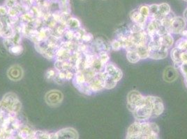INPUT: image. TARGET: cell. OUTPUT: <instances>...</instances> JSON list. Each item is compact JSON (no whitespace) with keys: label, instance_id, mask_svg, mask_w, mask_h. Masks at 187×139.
<instances>
[{"label":"cell","instance_id":"obj_1","mask_svg":"<svg viewBox=\"0 0 187 139\" xmlns=\"http://www.w3.org/2000/svg\"><path fill=\"white\" fill-rule=\"evenodd\" d=\"M164 105L158 97L145 96L143 101L132 112L138 121H146L150 118H156L163 114Z\"/></svg>","mask_w":187,"mask_h":139},{"label":"cell","instance_id":"obj_2","mask_svg":"<svg viewBox=\"0 0 187 139\" xmlns=\"http://www.w3.org/2000/svg\"><path fill=\"white\" fill-rule=\"evenodd\" d=\"M159 129L154 122L137 121L128 129L126 139H159Z\"/></svg>","mask_w":187,"mask_h":139},{"label":"cell","instance_id":"obj_3","mask_svg":"<svg viewBox=\"0 0 187 139\" xmlns=\"http://www.w3.org/2000/svg\"><path fill=\"white\" fill-rule=\"evenodd\" d=\"M64 99V95L60 90H51L45 95V101L46 104L52 107L60 106Z\"/></svg>","mask_w":187,"mask_h":139},{"label":"cell","instance_id":"obj_4","mask_svg":"<svg viewBox=\"0 0 187 139\" xmlns=\"http://www.w3.org/2000/svg\"><path fill=\"white\" fill-rule=\"evenodd\" d=\"M145 96L137 90H132L129 92L127 95V108L130 111L133 112V110L141 104Z\"/></svg>","mask_w":187,"mask_h":139},{"label":"cell","instance_id":"obj_5","mask_svg":"<svg viewBox=\"0 0 187 139\" xmlns=\"http://www.w3.org/2000/svg\"><path fill=\"white\" fill-rule=\"evenodd\" d=\"M186 27V20L182 17H174L172 20L170 27L168 28V33L180 34Z\"/></svg>","mask_w":187,"mask_h":139},{"label":"cell","instance_id":"obj_6","mask_svg":"<svg viewBox=\"0 0 187 139\" xmlns=\"http://www.w3.org/2000/svg\"><path fill=\"white\" fill-rule=\"evenodd\" d=\"M18 100V98L15 94L12 93V92L7 93L4 96L1 101L0 102V109L8 110L9 112H11L13 104Z\"/></svg>","mask_w":187,"mask_h":139},{"label":"cell","instance_id":"obj_7","mask_svg":"<svg viewBox=\"0 0 187 139\" xmlns=\"http://www.w3.org/2000/svg\"><path fill=\"white\" fill-rule=\"evenodd\" d=\"M24 75L23 69L21 66L17 64L11 65L7 71L8 78L13 82H18L21 80Z\"/></svg>","mask_w":187,"mask_h":139},{"label":"cell","instance_id":"obj_8","mask_svg":"<svg viewBox=\"0 0 187 139\" xmlns=\"http://www.w3.org/2000/svg\"><path fill=\"white\" fill-rule=\"evenodd\" d=\"M105 72L117 82L120 81L122 78L123 74L121 70L112 63H107L105 65Z\"/></svg>","mask_w":187,"mask_h":139},{"label":"cell","instance_id":"obj_9","mask_svg":"<svg viewBox=\"0 0 187 139\" xmlns=\"http://www.w3.org/2000/svg\"><path fill=\"white\" fill-rule=\"evenodd\" d=\"M57 139H78V134L72 128H67L60 130L57 133Z\"/></svg>","mask_w":187,"mask_h":139},{"label":"cell","instance_id":"obj_10","mask_svg":"<svg viewBox=\"0 0 187 139\" xmlns=\"http://www.w3.org/2000/svg\"><path fill=\"white\" fill-rule=\"evenodd\" d=\"M177 69H176L174 67L172 66H168L166 68L163 72V79L165 82H172L175 81L177 78L178 77Z\"/></svg>","mask_w":187,"mask_h":139},{"label":"cell","instance_id":"obj_11","mask_svg":"<svg viewBox=\"0 0 187 139\" xmlns=\"http://www.w3.org/2000/svg\"><path fill=\"white\" fill-rule=\"evenodd\" d=\"M15 33L14 32L11 25H8V26H6V27L4 26L2 31H1V36L5 38V39H8V38H13V36L15 35Z\"/></svg>","mask_w":187,"mask_h":139},{"label":"cell","instance_id":"obj_12","mask_svg":"<svg viewBox=\"0 0 187 139\" xmlns=\"http://www.w3.org/2000/svg\"><path fill=\"white\" fill-rule=\"evenodd\" d=\"M127 57L130 63H135L140 60V56L135 50H129L127 51Z\"/></svg>","mask_w":187,"mask_h":139},{"label":"cell","instance_id":"obj_13","mask_svg":"<svg viewBox=\"0 0 187 139\" xmlns=\"http://www.w3.org/2000/svg\"><path fill=\"white\" fill-rule=\"evenodd\" d=\"M66 25L68 27H70L71 29H78V28L80 27V21H79L78 19L74 17H71L70 18V19H68L66 23Z\"/></svg>","mask_w":187,"mask_h":139},{"label":"cell","instance_id":"obj_14","mask_svg":"<svg viewBox=\"0 0 187 139\" xmlns=\"http://www.w3.org/2000/svg\"><path fill=\"white\" fill-rule=\"evenodd\" d=\"M138 11H139L140 13L141 14L142 16H143L144 17L148 18L149 16V6L147 5H142L138 8Z\"/></svg>","mask_w":187,"mask_h":139},{"label":"cell","instance_id":"obj_15","mask_svg":"<svg viewBox=\"0 0 187 139\" xmlns=\"http://www.w3.org/2000/svg\"><path fill=\"white\" fill-rule=\"evenodd\" d=\"M22 50H23V48H22V45H14L11 47L9 51L11 52V54H14V55H19V54H22Z\"/></svg>","mask_w":187,"mask_h":139},{"label":"cell","instance_id":"obj_16","mask_svg":"<svg viewBox=\"0 0 187 139\" xmlns=\"http://www.w3.org/2000/svg\"><path fill=\"white\" fill-rule=\"evenodd\" d=\"M178 69H180L182 72V73L184 76V84L187 88V64L186 63H182L180 65Z\"/></svg>","mask_w":187,"mask_h":139},{"label":"cell","instance_id":"obj_17","mask_svg":"<svg viewBox=\"0 0 187 139\" xmlns=\"http://www.w3.org/2000/svg\"><path fill=\"white\" fill-rule=\"evenodd\" d=\"M110 47L112 49L115 51H119V49H121V45L120 42H119L118 40L115 39L113 40V42L110 43Z\"/></svg>","mask_w":187,"mask_h":139},{"label":"cell","instance_id":"obj_18","mask_svg":"<svg viewBox=\"0 0 187 139\" xmlns=\"http://www.w3.org/2000/svg\"><path fill=\"white\" fill-rule=\"evenodd\" d=\"M84 42H90L93 40V36L91 33H85L82 35V39Z\"/></svg>","mask_w":187,"mask_h":139},{"label":"cell","instance_id":"obj_19","mask_svg":"<svg viewBox=\"0 0 187 139\" xmlns=\"http://www.w3.org/2000/svg\"><path fill=\"white\" fill-rule=\"evenodd\" d=\"M55 76V71L53 70H49L46 72V77L48 79H50L54 77Z\"/></svg>","mask_w":187,"mask_h":139},{"label":"cell","instance_id":"obj_20","mask_svg":"<svg viewBox=\"0 0 187 139\" xmlns=\"http://www.w3.org/2000/svg\"><path fill=\"white\" fill-rule=\"evenodd\" d=\"M7 13V10L4 7H0V20Z\"/></svg>","mask_w":187,"mask_h":139},{"label":"cell","instance_id":"obj_21","mask_svg":"<svg viewBox=\"0 0 187 139\" xmlns=\"http://www.w3.org/2000/svg\"><path fill=\"white\" fill-rule=\"evenodd\" d=\"M75 75L74 74V73L70 71H67L66 73V79L67 80H70L71 79L74 77Z\"/></svg>","mask_w":187,"mask_h":139},{"label":"cell","instance_id":"obj_22","mask_svg":"<svg viewBox=\"0 0 187 139\" xmlns=\"http://www.w3.org/2000/svg\"><path fill=\"white\" fill-rule=\"evenodd\" d=\"M4 28V25H3V23H1V21H0V36H1V31H2V29Z\"/></svg>","mask_w":187,"mask_h":139},{"label":"cell","instance_id":"obj_23","mask_svg":"<svg viewBox=\"0 0 187 139\" xmlns=\"http://www.w3.org/2000/svg\"><path fill=\"white\" fill-rule=\"evenodd\" d=\"M184 1H187V0H184Z\"/></svg>","mask_w":187,"mask_h":139}]
</instances>
